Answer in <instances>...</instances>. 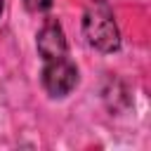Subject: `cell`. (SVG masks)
<instances>
[{
    "instance_id": "obj_1",
    "label": "cell",
    "mask_w": 151,
    "mask_h": 151,
    "mask_svg": "<svg viewBox=\"0 0 151 151\" xmlns=\"http://www.w3.org/2000/svg\"><path fill=\"white\" fill-rule=\"evenodd\" d=\"M83 35L90 47L109 54L120 47V31L106 0H90L83 12Z\"/></svg>"
},
{
    "instance_id": "obj_5",
    "label": "cell",
    "mask_w": 151,
    "mask_h": 151,
    "mask_svg": "<svg viewBox=\"0 0 151 151\" xmlns=\"http://www.w3.org/2000/svg\"><path fill=\"white\" fill-rule=\"evenodd\" d=\"M2 9H5V0H0V14H2Z\"/></svg>"
},
{
    "instance_id": "obj_3",
    "label": "cell",
    "mask_w": 151,
    "mask_h": 151,
    "mask_svg": "<svg viewBox=\"0 0 151 151\" xmlns=\"http://www.w3.org/2000/svg\"><path fill=\"white\" fill-rule=\"evenodd\" d=\"M38 54L42 61H50V59H59V57H66L68 54V45H66V35H64V28L57 19H47L42 24V28L38 31Z\"/></svg>"
},
{
    "instance_id": "obj_2",
    "label": "cell",
    "mask_w": 151,
    "mask_h": 151,
    "mask_svg": "<svg viewBox=\"0 0 151 151\" xmlns=\"http://www.w3.org/2000/svg\"><path fill=\"white\" fill-rule=\"evenodd\" d=\"M42 87L50 97H66L78 85V66L66 57L42 61Z\"/></svg>"
},
{
    "instance_id": "obj_4",
    "label": "cell",
    "mask_w": 151,
    "mask_h": 151,
    "mask_svg": "<svg viewBox=\"0 0 151 151\" xmlns=\"http://www.w3.org/2000/svg\"><path fill=\"white\" fill-rule=\"evenodd\" d=\"M24 7L33 14H40V12H47L52 7V0H24Z\"/></svg>"
}]
</instances>
